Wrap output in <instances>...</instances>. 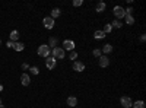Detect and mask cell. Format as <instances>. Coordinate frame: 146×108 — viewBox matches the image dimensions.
Here are the masks:
<instances>
[{
	"label": "cell",
	"mask_w": 146,
	"mask_h": 108,
	"mask_svg": "<svg viewBox=\"0 0 146 108\" xmlns=\"http://www.w3.org/2000/svg\"><path fill=\"white\" fill-rule=\"evenodd\" d=\"M60 15H62V10H60L58 7H56V9H53V10H51V16H50V18L56 19V18H58Z\"/></svg>",
	"instance_id": "obj_17"
},
{
	"label": "cell",
	"mask_w": 146,
	"mask_h": 108,
	"mask_svg": "<svg viewBox=\"0 0 146 108\" xmlns=\"http://www.w3.org/2000/svg\"><path fill=\"white\" fill-rule=\"evenodd\" d=\"M133 13V7H127V10H126V15H131Z\"/></svg>",
	"instance_id": "obj_27"
},
{
	"label": "cell",
	"mask_w": 146,
	"mask_h": 108,
	"mask_svg": "<svg viewBox=\"0 0 146 108\" xmlns=\"http://www.w3.org/2000/svg\"><path fill=\"white\" fill-rule=\"evenodd\" d=\"M36 53H38V56H40V57L47 58V57H50V54H51V48H50V47H48L47 44H42V45H40V47H38Z\"/></svg>",
	"instance_id": "obj_1"
},
{
	"label": "cell",
	"mask_w": 146,
	"mask_h": 108,
	"mask_svg": "<svg viewBox=\"0 0 146 108\" xmlns=\"http://www.w3.org/2000/svg\"><path fill=\"white\" fill-rule=\"evenodd\" d=\"M101 53H104V56H105V54H110V53H113V45H111V44H105V45L102 47Z\"/></svg>",
	"instance_id": "obj_15"
},
{
	"label": "cell",
	"mask_w": 146,
	"mask_h": 108,
	"mask_svg": "<svg viewBox=\"0 0 146 108\" xmlns=\"http://www.w3.org/2000/svg\"><path fill=\"white\" fill-rule=\"evenodd\" d=\"M98 64H100L101 67H108V66H110V58H108L107 56H101V57L98 58Z\"/></svg>",
	"instance_id": "obj_8"
},
{
	"label": "cell",
	"mask_w": 146,
	"mask_h": 108,
	"mask_svg": "<svg viewBox=\"0 0 146 108\" xmlns=\"http://www.w3.org/2000/svg\"><path fill=\"white\" fill-rule=\"evenodd\" d=\"M105 37H107V35H105L101 29H98V31L94 32V38H95V40H104Z\"/></svg>",
	"instance_id": "obj_14"
},
{
	"label": "cell",
	"mask_w": 146,
	"mask_h": 108,
	"mask_svg": "<svg viewBox=\"0 0 146 108\" xmlns=\"http://www.w3.org/2000/svg\"><path fill=\"white\" fill-rule=\"evenodd\" d=\"M73 70L79 72V73H80V72L85 70V64H83L82 62H78V60H76V62H73Z\"/></svg>",
	"instance_id": "obj_9"
},
{
	"label": "cell",
	"mask_w": 146,
	"mask_h": 108,
	"mask_svg": "<svg viewBox=\"0 0 146 108\" xmlns=\"http://www.w3.org/2000/svg\"><path fill=\"white\" fill-rule=\"evenodd\" d=\"M57 42H58V40H57L56 37H50V40H48V44H47V45L53 50V48H56V47H57Z\"/></svg>",
	"instance_id": "obj_13"
},
{
	"label": "cell",
	"mask_w": 146,
	"mask_h": 108,
	"mask_svg": "<svg viewBox=\"0 0 146 108\" xmlns=\"http://www.w3.org/2000/svg\"><path fill=\"white\" fill-rule=\"evenodd\" d=\"M92 54H94L96 58H100V57L102 56V53H101V50H100V48H95V50L92 51Z\"/></svg>",
	"instance_id": "obj_25"
},
{
	"label": "cell",
	"mask_w": 146,
	"mask_h": 108,
	"mask_svg": "<svg viewBox=\"0 0 146 108\" xmlns=\"http://www.w3.org/2000/svg\"><path fill=\"white\" fill-rule=\"evenodd\" d=\"M76 108H78V107H76Z\"/></svg>",
	"instance_id": "obj_34"
},
{
	"label": "cell",
	"mask_w": 146,
	"mask_h": 108,
	"mask_svg": "<svg viewBox=\"0 0 146 108\" xmlns=\"http://www.w3.org/2000/svg\"><path fill=\"white\" fill-rule=\"evenodd\" d=\"M145 40H146V37H145V34H142V35H140V41H142V42H145Z\"/></svg>",
	"instance_id": "obj_30"
},
{
	"label": "cell",
	"mask_w": 146,
	"mask_h": 108,
	"mask_svg": "<svg viewBox=\"0 0 146 108\" xmlns=\"http://www.w3.org/2000/svg\"><path fill=\"white\" fill-rule=\"evenodd\" d=\"M131 108H145V102L143 101H136L131 104Z\"/></svg>",
	"instance_id": "obj_19"
},
{
	"label": "cell",
	"mask_w": 146,
	"mask_h": 108,
	"mask_svg": "<svg viewBox=\"0 0 146 108\" xmlns=\"http://www.w3.org/2000/svg\"><path fill=\"white\" fill-rule=\"evenodd\" d=\"M66 102H67V105H69V107L76 108V105H78V98H76V97H69Z\"/></svg>",
	"instance_id": "obj_12"
},
{
	"label": "cell",
	"mask_w": 146,
	"mask_h": 108,
	"mask_svg": "<svg viewBox=\"0 0 146 108\" xmlns=\"http://www.w3.org/2000/svg\"><path fill=\"white\" fill-rule=\"evenodd\" d=\"M28 70L31 72L32 75H38V73H40V69L36 67V66H29V69H28Z\"/></svg>",
	"instance_id": "obj_23"
},
{
	"label": "cell",
	"mask_w": 146,
	"mask_h": 108,
	"mask_svg": "<svg viewBox=\"0 0 146 108\" xmlns=\"http://www.w3.org/2000/svg\"><path fill=\"white\" fill-rule=\"evenodd\" d=\"M120 104H121V107H123V108H131L133 101L129 97H121L120 98Z\"/></svg>",
	"instance_id": "obj_7"
},
{
	"label": "cell",
	"mask_w": 146,
	"mask_h": 108,
	"mask_svg": "<svg viewBox=\"0 0 146 108\" xmlns=\"http://www.w3.org/2000/svg\"><path fill=\"white\" fill-rule=\"evenodd\" d=\"M9 48H13V45H15V42H12V41H7V44H6Z\"/></svg>",
	"instance_id": "obj_28"
},
{
	"label": "cell",
	"mask_w": 146,
	"mask_h": 108,
	"mask_svg": "<svg viewBox=\"0 0 146 108\" xmlns=\"http://www.w3.org/2000/svg\"><path fill=\"white\" fill-rule=\"evenodd\" d=\"M0 45H2V40H0Z\"/></svg>",
	"instance_id": "obj_33"
},
{
	"label": "cell",
	"mask_w": 146,
	"mask_h": 108,
	"mask_svg": "<svg viewBox=\"0 0 146 108\" xmlns=\"http://www.w3.org/2000/svg\"><path fill=\"white\" fill-rule=\"evenodd\" d=\"M113 13H114L115 19L120 21V19H123V18L126 16V9H124V7H121V6H114Z\"/></svg>",
	"instance_id": "obj_2"
},
{
	"label": "cell",
	"mask_w": 146,
	"mask_h": 108,
	"mask_svg": "<svg viewBox=\"0 0 146 108\" xmlns=\"http://www.w3.org/2000/svg\"><path fill=\"white\" fill-rule=\"evenodd\" d=\"M3 91V85H2V83H0V92H2Z\"/></svg>",
	"instance_id": "obj_31"
},
{
	"label": "cell",
	"mask_w": 146,
	"mask_h": 108,
	"mask_svg": "<svg viewBox=\"0 0 146 108\" xmlns=\"http://www.w3.org/2000/svg\"><path fill=\"white\" fill-rule=\"evenodd\" d=\"M124 18H126V23H127V25H133V23H135V18H133L131 15H126Z\"/></svg>",
	"instance_id": "obj_20"
},
{
	"label": "cell",
	"mask_w": 146,
	"mask_h": 108,
	"mask_svg": "<svg viewBox=\"0 0 146 108\" xmlns=\"http://www.w3.org/2000/svg\"><path fill=\"white\" fill-rule=\"evenodd\" d=\"M51 57H54L56 60H57V58H58V60H60V58H64V57H66V51L62 48V47H56V48L51 50Z\"/></svg>",
	"instance_id": "obj_3"
},
{
	"label": "cell",
	"mask_w": 146,
	"mask_h": 108,
	"mask_svg": "<svg viewBox=\"0 0 146 108\" xmlns=\"http://www.w3.org/2000/svg\"><path fill=\"white\" fill-rule=\"evenodd\" d=\"M22 69H23V70H28V69H29V64H27V63H23V64H22Z\"/></svg>",
	"instance_id": "obj_29"
},
{
	"label": "cell",
	"mask_w": 146,
	"mask_h": 108,
	"mask_svg": "<svg viewBox=\"0 0 146 108\" xmlns=\"http://www.w3.org/2000/svg\"><path fill=\"white\" fill-rule=\"evenodd\" d=\"M75 47H76L75 41H72V40H64L62 48H63L64 51H75Z\"/></svg>",
	"instance_id": "obj_4"
},
{
	"label": "cell",
	"mask_w": 146,
	"mask_h": 108,
	"mask_svg": "<svg viewBox=\"0 0 146 108\" xmlns=\"http://www.w3.org/2000/svg\"><path fill=\"white\" fill-rule=\"evenodd\" d=\"M21 83H22L23 86H28L29 83H31V78H29L28 73H23V75L21 76Z\"/></svg>",
	"instance_id": "obj_10"
},
{
	"label": "cell",
	"mask_w": 146,
	"mask_h": 108,
	"mask_svg": "<svg viewBox=\"0 0 146 108\" xmlns=\"http://www.w3.org/2000/svg\"><path fill=\"white\" fill-rule=\"evenodd\" d=\"M113 31V27H111V23H107V25L104 27V29H102V32L107 35V34H110V32H111Z\"/></svg>",
	"instance_id": "obj_22"
},
{
	"label": "cell",
	"mask_w": 146,
	"mask_h": 108,
	"mask_svg": "<svg viewBox=\"0 0 146 108\" xmlns=\"http://www.w3.org/2000/svg\"><path fill=\"white\" fill-rule=\"evenodd\" d=\"M0 108H3V105H2V99H0Z\"/></svg>",
	"instance_id": "obj_32"
},
{
	"label": "cell",
	"mask_w": 146,
	"mask_h": 108,
	"mask_svg": "<svg viewBox=\"0 0 146 108\" xmlns=\"http://www.w3.org/2000/svg\"><path fill=\"white\" fill-rule=\"evenodd\" d=\"M13 48L16 50V51H22L23 48H25V45H23V42H15V45H13Z\"/></svg>",
	"instance_id": "obj_18"
},
{
	"label": "cell",
	"mask_w": 146,
	"mask_h": 108,
	"mask_svg": "<svg viewBox=\"0 0 146 108\" xmlns=\"http://www.w3.org/2000/svg\"><path fill=\"white\" fill-rule=\"evenodd\" d=\"M56 64H57V60L54 58V57H47L45 58V66H47V69H50V70H53L54 67H56Z\"/></svg>",
	"instance_id": "obj_6"
},
{
	"label": "cell",
	"mask_w": 146,
	"mask_h": 108,
	"mask_svg": "<svg viewBox=\"0 0 146 108\" xmlns=\"http://www.w3.org/2000/svg\"><path fill=\"white\" fill-rule=\"evenodd\" d=\"M42 23H44V28H47V29H53L54 25H56V21H54L53 18H50V16H47V18L42 19Z\"/></svg>",
	"instance_id": "obj_5"
},
{
	"label": "cell",
	"mask_w": 146,
	"mask_h": 108,
	"mask_svg": "<svg viewBox=\"0 0 146 108\" xmlns=\"http://www.w3.org/2000/svg\"><path fill=\"white\" fill-rule=\"evenodd\" d=\"M18 40H19V32L16 31V29H13L10 32V35H9V41H12V42H18Z\"/></svg>",
	"instance_id": "obj_11"
},
{
	"label": "cell",
	"mask_w": 146,
	"mask_h": 108,
	"mask_svg": "<svg viewBox=\"0 0 146 108\" xmlns=\"http://www.w3.org/2000/svg\"><path fill=\"white\" fill-rule=\"evenodd\" d=\"M105 7H107V5L104 3V2H100L98 5H96V7H95V10L98 12V13H101V12H104L105 10Z\"/></svg>",
	"instance_id": "obj_16"
},
{
	"label": "cell",
	"mask_w": 146,
	"mask_h": 108,
	"mask_svg": "<svg viewBox=\"0 0 146 108\" xmlns=\"http://www.w3.org/2000/svg\"><path fill=\"white\" fill-rule=\"evenodd\" d=\"M82 5H83V0H73V6L75 7H79Z\"/></svg>",
	"instance_id": "obj_26"
},
{
	"label": "cell",
	"mask_w": 146,
	"mask_h": 108,
	"mask_svg": "<svg viewBox=\"0 0 146 108\" xmlns=\"http://www.w3.org/2000/svg\"><path fill=\"white\" fill-rule=\"evenodd\" d=\"M111 27H113V28H117V29H120L121 27H123V22H121V21H117V19H115V21H114V22L111 23Z\"/></svg>",
	"instance_id": "obj_21"
},
{
	"label": "cell",
	"mask_w": 146,
	"mask_h": 108,
	"mask_svg": "<svg viewBox=\"0 0 146 108\" xmlns=\"http://www.w3.org/2000/svg\"><path fill=\"white\" fill-rule=\"evenodd\" d=\"M69 58L72 60V62H76V58H78V53H76V51H70Z\"/></svg>",
	"instance_id": "obj_24"
}]
</instances>
